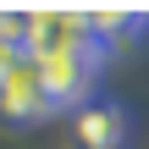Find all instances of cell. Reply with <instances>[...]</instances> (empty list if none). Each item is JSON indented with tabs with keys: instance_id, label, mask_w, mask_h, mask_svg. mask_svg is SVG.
Returning <instances> with one entry per match:
<instances>
[{
	"instance_id": "7a4b0ae2",
	"label": "cell",
	"mask_w": 149,
	"mask_h": 149,
	"mask_svg": "<svg viewBox=\"0 0 149 149\" xmlns=\"http://www.w3.org/2000/svg\"><path fill=\"white\" fill-rule=\"evenodd\" d=\"M44 66V83H50V100L55 111H83L94 100V77H100V55L94 50H61V55H39Z\"/></svg>"
},
{
	"instance_id": "277c9868",
	"label": "cell",
	"mask_w": 149,
	"mask_h": 149,
	"mask_svg": "<svg viewBox=\"0 0 149 149\" xmlns=\"http://www.w3.org/2000/svg\"><path fill=\"white\" fill-rule=\"evenodd\" d=\"M83 28H88V50L100 61H111V55L133 50L149 33V17L144 11H127V6H116V11H83Z\"/></svg>"
},
{
	"instance_id": "5b68a950",
	"label": "cell",
	"mask_w": 149,
	"mask_h": 149,
	"mask_svg": "<svg viewBox=\"0 0 149 149\" xmlns=\"http://www.w3.org/2000/svg\"><path fill=\"white\" fill-rule=\"evenodd\" d=\"M72 133H77L83 149H122L127 133H133V116L116 100H88L83 111H72Z\"/></svg>"
},
{
	"instance_id": "3957f363",
	"label": "cell",
	"mask_w": 149,
	"mask_h": 149,
	"mask_svg": "<svg viewBox=\"0 0 149 149\" xmlns=\"http://www.w3.org/2000/svg\"><path fill=\"white\" fill-rule=\"evenodd\" d=\"M28 50H33V55L88 50V28H83V11H61V6L28 11Z\"/></svg>"
},
{
	"instance_id": "6da1fadb",
	"label": "cell",
	"mask_w": 149,
	"mask_h": 149,
	"mask_svg": "<svg viewBox=\"0 0 149 149\" xmlns=\"http://www.w3.org/2000/svg\"><path fill=\"white\" fill-rule=\"evenodd\" d=\"M55 116V100H50V83H44V66L33 50H17L0 61V122L6 127H33Z\"/></svg>"
}]
</instances>
